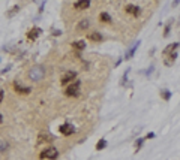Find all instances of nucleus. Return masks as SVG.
Returning a JSON list of instances; mask_svg holds the SVG:
<instances>
[{
	"instance_id": "nucleus-1",
	"label": "nucleus",
	"mask_w": 180,
	"mask_h": 160,
	"mask_svg": "<svg viewBox=\"0 0 180 160\" xmlns=\"http://www.w3.org/2000/svg\"><path fill=\"white\" fill-rule=\"evenodd\" d=\"M44 75H45V69H44V66H41V64L33 66V68L30 69V72H29V78L32 79V81H35V82L42 81Z\"/></svg>"
},
{
	"instance_id": "nucleus-2",
	"label": "nucleus",
	"mask_w": 180,
	"mask_h": 160,
	"mask_svg": "<svg viewBox=\"0 0 180 160\" xmlns=\"http://www.w3.org/2000/svg\"><path fill=\"white\" fill-rule=\"evenodd\" d=\"M80 85H81V82H80V81H75V82L69 84L68 87H66V90H65L66 96H69V97H77L78 93H80Z\"/></svg>"
},
{
	"instance_id": "nucleus-3",
	"label": "nucleus",
	"mask_w": 180,
	"mask_h": 160,
	"mask_svg": "<svg viewBox=\"0 0 180 160\" xmlns=\"http://www.w3.org/2000/svg\"><path fill=\"white\" fill-rule=\"evenodd\" d=\"M39 157H41V159L54 160V159L59 157V151H57V148H54V147H48V148H45L41 154H39Z\"/></svg>"
},
{
	"instance_id": "nucleus-4",
	"label": "nucleus",
	"mask_w": 180,
	"mask_h": 160,
	"mask_svg": "<svg viewBox=\"0 0 180 160\" xmlns=\"http://www.w3.org/2000/svg\"><path fill=\"white\" fill-rule=\"evenodd\" d=\"M77 78V72H74V70H68L66 73H63L62 75V79H60V82H62L63 85H66L68 82H71L72 79H75Z\"/></svg>"
},
{
	"instance_id": "nucleus-5",
	"label": "nucleus",
	"mask_w": 180,
	"mask_h": 160,
	"mask_svg": "<svg viewBox=\"0 0 180 160\" xmlns=\"http://www.w3.org/2000/svg\"><path fill=\"white\" fill-rule=\"evenodd\" d=\"M53 141H54V136H53L50 132H45V130L41 132V133H39V136H38V142L39 144H42V142H53Z\"/></svg>"
},
{
	"instance_id": "nucleus-6",
	"label": "nucleus",
	"mask_w": 180,
	"mask_h": 160,
	"mask_svg": "<svg viewBox=\"0 0 180 160\" xmlns=\"http://www.w3.org/2000/svg\"><path fill=\"white\" fill-rule=\"evenodd\" d=\"M60 133L65 135V136H69V135H72V133H75V127L72 124H69V123L62 124V126H60Z\"/></svg>"
},
{
	"instance_id": "nucleus-7",
	"label": "nucleus",
	"mask_w": 180,
	"mask_h": 160,
	"mask_svg": "<svg viewBox=\"0 0 180 160\" xmlns=\"http://www.w3.org/2000/svg\"><path fill=\"white\" fill-rule=\"evenodd\" d=\"M42 33V30L39 29V27H33V29H30L29 31H27V39H30V41H35V39L39 36Z\"/></svg>"
},
{
	"instance_id": "nucleus-8",
	"label": "nucleus",
	"mask_w": 180,
	"mask_h": 160,
	"mask_svg": "<svg viewBox=\"0 0 180 160\" xmlns=\"http://www.w3.org/2000/svg\"><path fill=\"white\" fill-rule=\"evenodd\" d=\"M126 12H128V14H132V15H135V17H138L140 14H141V8H140V6H134V5H128L126 6Z\"/></svg>"
},
{
	"instance_id": "nucleus-9",
	"label": "nucleus",
	"mask_w": 180,
	"mask_h": 160,
	"mask_svg": "<svg viewBox=\"0 0 180 160\" xmlns=\"http://www.w3.org/2000/svg\"><path fill=\"white\" fill-rule=\"evenodd\" d=\"M138 45H140V41H137V42H135L134 45H132V46H131V48H129L128 51H126V56H125V58H126V60L132 58V56L135 54V51H137V48H138Z\"/></svg>"
},
{
	"instance_id": "nucleus-10",
	"label": "nucleus",
	"mask_w": 180,
	"mask_h": 160,
	"mask_svg": "<svg viewBox=\"0 0 180 160\" xmlns=\"http://www.w3.org/2000/svg\"><path fill=\"white\" fill-rule=\"evenodd\" d=\"M74 6H75V9L83 11V9H87V8H89L90 2H89V0H80V2H75V3H74Z\"/></svg>"
},
{
	"instance_id": "nucleus-11",
	"label": "nucleus",
	"mask_w": 180,
	"mask_h": 160,
	"mask_svg": "<svg viewBox=\"0 0 180 160\" xmlns=\"http://www.w3.org/2000/svg\"><path fill=\"white\" fill-rule=\"evenodd\" d=\"M176 58H177V52H173V54L165 56V58H164V63H165L167 66H171V64H174Z\"/></svg>"
},
{
	"instance_id": "nucleus-12",
	"label": "nucleus",
	"mask_w": 180,
	"mask_h": 160,
	"mask_svg": "<svg viewBox=\"0 0 180 160\" xmlns=\"http://www.w3.org/2000/svg\"><path fill=\"white\" fill-rule=\"evenodd\" d=\"M87 37L90 39L92 42H101V41H102V35H101L99 31H92V33H89Z\"/></svg>"
},
{
	"instance_id": "nucleus-13",
	"label": "nucleus",
	"mask_w": 180,
	"mask_h": 160,
	"mask_svg": "<svg viewBox=\"0 0 180 160\" xmlns=\"http://www.w3.org/2000/svg\"><path fill=\"white\" fill-rule=\"evenodd\" d=\"M179 45L180 44H170L168 46H167V48L164 50V56H168V54H173V52H176V50L179 48Z\"/></svg>"
},
{
	"instance_id": "nucleus-14",
	"label": "nucleus",
	"mask_w": 180,
	"mask_h": 160,
	"mask_svg": "<svg viewBox=\"0 0 180 160\" xmlns=\"http://www.w3.org/2000/svg\"><path fill=\"white\" fill-rule=\"evenodd\" d=\"M89 25H90V21H89L87 18H84V19H81V21L78 23L77 29H78V30H86V29L89 27Z\"/></svg>"
},
{
	"instance_id": "nucleus-15",
	"label": "nucleus",
	"mask_w": 180,
	"mask_h": 160,
	"mask_svg": "<svg viewBox=\"0 0 180 160\" xmlns=\"http://www.w3.org/2000/svg\"><path fill=\"white\" fill-rule=\"evenodd\" d=\"M15 90L18 91V93H24V94H27V93H30V88L29 87H21V85H20L18 82H15Z\"/></svg>"
},
{
	"instance_id": "nucleus-16",
	"label": "nucleus",
	"mask_w": 180,
	"mask_h": 160,
	"mask_svg": "<svg viewBox=\"0 0 180 160\" xmlns=\"http://www.w3.org/2000/svg\"><path fill=\"white\" fill-rule=\"evenodd\" d=\"M72 46H74L75 50H78V51H83L86 48V42L84 41H77V42L72 44Z\"/></svg>"
},
{
	"instance_id": "nucleus-17",
	"label": "nucleus",
	"mask_w": 180,
	"mask_h": 160,
	"mask_svg": "<svg viewBox=\"0 0 180 160\" xmlns=\"http://www.w3.org/2000/svg\"><path fill=\"white\" fill-rule=\"evenodd\" d=\"M99 19L104 21V23H111V15L107 14V12H102V14L99 15Z\"/></svg>"
},
{
	"instance_id": "nucleus-18",
	"label": "nucleus",
	"mask_w": 180,
	"mask_h": 160,
	"mask_svg": "<svg viewBox=\"0 0 180 160\" xmlns=\"http://www.w3.org/2000/svg\"><path fill=\"white\" fill-rule=\"evenodd\" d=\"M105 147H107V141H105V139H99V142L96 144V150L101 151V150L105 148Z\"/></svg>"
},
{
	"instance_id": "nucleus-19",
	"label": "nucleus",
	"mask_w": 180,
	"mask_h": 160,
	"mask_svg": "<svg viewBox=\"0 0 180 160\" xmlns=\"http://www.w3.org/2000/svg\"><path fill=\"white\" fill-rule=\"evenodd\" d=\"M161 96H162L164 100H170V97H171V91H170V90H164V91H161Z\"/></svg>"
},
{
	"instance_id": "nucleus-20",
	"label": "nucleus",
	"mask_w": 180,
	"mask_h": 160,
	"mask_svg": "<svg viewBox=\"0 0 180 160\" xmlns=\"http://www.w3.org/2000/svg\"><path fill=\"white\" fill-rule=\"evenodd\" d=\"M6 148H8V142L3 141V139H0V153H3Z\"/></svg>"
},
{
	"instance_id": "nucleus-21",
	"label": "nucleus",
	"mask_w": 180,
	"mask_h": 160,
	"mask_svg": "<svg viewBox=\"0 0 180 160\" xmlns=\"http://www.w3.org/2000/svg\"><path fill=\"white\" fill-rule=\"evenodd\" d=\"M18 11H20V6H14V8H12V11H9V12H8V17H12L14 14H17Z\"/></svg>"
},
{
	"instance_id": "nucleus-22",
	"label": "nucleus",
	"mask_w": 180,
	"mask_h": 160,
	"mask_svg": "<svg viewBox=\"0 0 180 160\" xmlns=\"http://www.w3.org/2000/svg\"><path fill=\"white\" fill-rule=\"evenodd\" d=\"M143 142H144V139H143V138H140L138 141L135 142V148H137V150H140V148H141V145H143Z\"/></svg>"
},
{
	"instance_id": "nucleus-23",
	"label": "nucleus",
	"mask_w": 180,
	"mask_h": 160,
	"mask_svg": "<svg viewBox=\"0 0 180 160\" xmlns=\"http://www.w3.org/2000/svg\"><path fill=\"white\" fill-rule=\"evenodd\" d=\"M170 30H171V23H168V24H167V27H165V33H164V36H165V37L170 35Z\"/></svg>"
},
{
	"instance_id": "nucleus-24",
	"label": "nucleus",
	"mask_w": 180,
	"mask_h": 160,
	"mask_svg": "<svg viewBox=\"0 0 180 160\" xmlns=\"http://www.w3.org/2000/svg\"><path fill=\"white\" fill-rule=\"evenodd\" d=\"M9 69H11V64H8V66H6V68H5V69L2 70V73H6V72H8Z\"/></svg>"
},
{
	"instance_id": "nucleus-25",
	"label": "nucleus",
	"mask_w": 180,
	"mask_h": 160,
	"mask_svg": "<svg viewBox=\"0 0 180 160\" xmlns=\"http://www.w3.org/2000/svg\"><path fill=\"white\" fill-rule=\"evenodd\" d=\"M53 35H56V36H60V35H62V31H60V30H56V31H53Z\"/></svg>"
},
{
	"instance_id": "nucleus-26",
	"label": "nucleus",
	"mask_w": 180,
	"mask_h": 160,
	"mask_svg": "<svg viewBox=\"0 0 180 160\" xmlns=\"http://www.w3.org/2000/svg\"><path fill=\"white\" fill-rule=\"evenodd\" d=\"M3 93H5V91H2V90H0V103H2V100H3V96H5Z\"/></svg>"
},
{
	"instance_id": "nucleus-27",
	"label": "nucleus",
	"mask_w": 180,
	"mask_h": 160,
	"mask_svg": "<svg viewBox=\"0 0 180 160\" xmlns=\"http://www.w3.org/2000/svg\"><path fill=\"white\" fill-rule=\"evenodd\" d=\"M153 136H155V133H149V135H147V139H150V138H153Z\"/></svg>"
},
{
	"instance_id": "nucleus-28",
	"label": "nucleus",
	"mask_w": 180,
	"mask_h": 160,
	"mask_svg": "<svg viewBox=\"0 0 180 160\" xmlns=\"http://www.w3.org/2000/svg\"><path fill=\"white\" fill-rule=\"evenodd\" d=\"M2 123H3V115L0 114V124H2Z\"/></svg>"
}]
</instances>
